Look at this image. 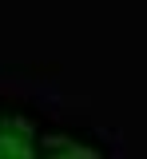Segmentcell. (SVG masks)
I'll return each mask as SVG.
<instances>
[{
    "mask_svg": "<svg viewBox=\"0 0 147 159\" xmlns=\"http://www.w3.org/2000/svg\"><path fill=\"white\" fill-rule=\"evenodd\" d=\"M36 151L40 155H52V159H60V155H68V159H96L100 155L96 147H87V143H80V139H72V135H44V139H36Z\"/></svg>",
    "mask_w": 147,
    "mask_h": 159,
    "instance_id": "7a4b0ae2",
    "label": "cell"
},
{
    "mask_svg": "<svg viewBox=\"0 0 147 159\" xmlns=\"http://www.w3.org/2000/svg\"><path fill=\"white\" fill-rule=\"evenodd\" d=\"M36 127L32 119L20 116V111H4L0 116V159H32L40 155L36 151Z\"/></svg>",
    "mask_w": 147,
    "mask_h": 159,
    "instance_id": "6da1fadb",
    "label": "cell"
}]
</instances>
